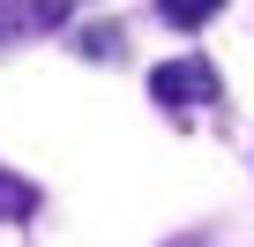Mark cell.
<instances>
[{
    "instance_id": "6da1fadb",
    "label": "cell",
    "mask_w": 254,
    "mask_h": 247,
    "mask_svg": "<svg viewBox=\"0 0 254 247\" xmlns=\"http://www.w3.org/2000/svg\"><path fill=\"white\" fill-rule=\"evenodd\" d=\"M150 97H157L165 112H194V105H217L224 82H217L209 60H165V68L150 75Z\"/></svg>"
},
{
    "instance_id": "7a4b0ae2",
    "label": "cell",
    "mask_w": 254,
    "mask_h": 247,
    "mask_svg": "<svg viewBox=\"0 0 254 247\" xmlns=\"http://www.w3.org/2000/svg\"><path fill=\"white\" fill-rule=\"evenodd\" d=\"M67 15H75V0H0V53L38 30H60Z\"/></svg>"
},
{
    "instance_id": "277c9868",
    "label": "cell",
    "mask_w": 254,
    "mask_h": 247,
    "mask_svg": "<svg viewBox=\"0 0 254 247\" xmlns=\"http://www.w3.org/2000/svg\"><path fill=\"white\" fill-rule=\"evenodd\" d=\"M75 53H90V60H112V53H120V30H112V23H105V30H82V38H75Z\"/></svg>"
},
{
    "instance_id": "3957f363",
    "label": "cell",
    "mask_w": 254,
    "mask_h": 247,
    "mask_svg": "<svg viewBox=\"0 0 254 247\" xmlns=\"http://www.w3.org/2000/svg\"><path fill=\"white\" fill-rule=\"evenodd\" d=\"M217 8H224V0H157V15H165L172 30H202Z\"/></svg>"
},
{
    "instance_id": "5b68a950",
    "label": "cell",
    "mask_w": 254,
    "mask_h": 247,
    "mask_svg": "<svg viewBox=\"0 0 254 247\" xmlns=\"http://www.w3.org/2000/svg\"><path fill=\"white\" fill-rule=\"evenodd\" d=\"M30 202H38V195H30L23 180H8V172H0V210H8V217H15V210H30Z\"/></svg>"
}]
</instances>
